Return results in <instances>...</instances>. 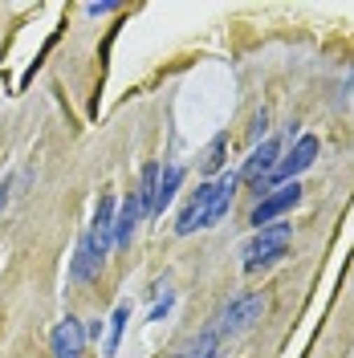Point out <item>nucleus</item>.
<instances>
[{"instance_id":"obj_15","label":"nucleus","mask_w":354,"mask_h":358,"mask_svg":"<svg viewBox=\"0 0 354 358\" xmlns=\"http://www.w3.org/2000/svg\"><path fill=\"white\" fill-rule=\"evenodd\" d=\"M216 346H220L216 334H199L196 342H187V346H183L179 355H171V358H216Z\"/></svg>"},{"instance_id":"obj_17","label":"nucleus","mask_w":354,"mask_h":358,"mask_svg":"<svg viewBox=\"0 0 354 358\" xmlns=\"http://www.w3.org/2000/svg\"><path fill=\"white\" fill-rule=\"evenodd\" d=\"M114 8H118L114 0H94V4H86V13H90V17H106V13H114Z\"/></svg>"},{"instance_id":"obj_13","label":"nucleus","mask_w":354,"mask_h":358,"mask_svg":"<svg viewBox=\"0 0 354 358\" xmlns=\"http://www.w3.org/2000/svg\"><path fill=\"white\" fill-rule=\"evenodd\" d=\"M179 183H183V167H176V163H171V167H163V171H159V187H155V216H159V212H163V208H167L171 200H176Z\"/></svg>"},{"instance_id":"obj_3","label":"nucleus","mask_w":354,"mask_h":358,"mask_svg":"<svg viewBox=\"0 0 354 358\" xmlns=\"http://www.w3.org/2000/svg\"><path fill=\"white\" fill-rule=\"evenodd\" d=\"M261 313H265V297H261V293H241V297L228 301V310L220 313L216 334H241L253 322H261Z\"/></svg>"},{"instance_id":"obj_16","label":"nucleus","mask_w":354,"mask_h":358,"mask_svg":"<svg viewBox=\"0 0 354 358\" xmlns=\"http://www.w3.org/2000/svg\"><path fill=\"white\" fill-rule=\"evenodd\" d=\"M127 317H131V310H127V306H118V310H114V326H111V350H118V338H122V326H127Z\"/></svg>"},{"instance_id":"obj_2","label":"nucleus","mask_w":354,"mask_h":358,"mask_svg":"<svg viewBox=\"0 0 354 358\" xmlns=\"http://www.w3.org/2000/svg\"><path fill=\"white\" fill-rule=\"evenodd\" d=\"M313 159H318V138H313V134H302V138L293 143V151L277 163V171H273L269 179H261L253 192H257V196H269V192H273V183H293L306 167H313Z\"/></svg>"},{"instance_id":"obj_11","label":"nucleus","mask_w":354,"mask_h":358,"mask_svg":"<svg viewBox=\"0 0 354 358\" xmlns=\"http://www.w3.org/2000/svg\"><path fill=\"white\" fill-rule=\"evenodd\" d=\"M236 187H241V176H232V171H224V176L216 179V196H212V220H208V224H220L224 216H228V208H232V200H236Z\"/></svg>"},{"instance_id":"obj_9","label":"nucleus","mask_w":354,"mask_h":358,"mask_svg":"<svg viewBox=\"0 0 354 358\" xmlns=\"http://www.w3.org/2000/svg\"><path fill=\"white\" fill-rule=\"evenodd\" d=\"M159 163H147L143 167V179H139V187H134V203H139V216H155V187H159Z\"/></svg>"},{"instance_id":"obj_5","label":"nucleus","mask_w":354,"mask_h":358,"mask_svg":"<svg viewBox=\"0 0 354 358\" xmlns=\"http://www.w3.org/2000/svg\"><path fill=\"white\" fill-rule=\"evenodd\" d=\"M212 196H216V183H199L196 196L183 203V212H179V220H176L179 236H192L196 228H208V220H212Z\"/></svg>"},{"instance_id":"obj_8","label":"nucleus","mask_w":354,"mask_h":358,"mask_svg":"<svg viewBox=\"0 0 354 358\" xmlns=\"http://www.w3.org/2000/svg\"><path fill=\"white\" fill-rule=\"evenodd\" d=\"M90 241L94 248L106 257V248L114 245V196H102L98 200V212H94V228H90Z\"/></svg>"},{"instance_id":"obj_10","label":"nucleus","mask_w":354,"mask_h":358,"mask_svg":"<svg viewBox=\"0 0 354 358\" xmlns=\"http://www.w3.org/2000/svg\"><path fill=\"white\" fill-rule=\"evenodd\" d=\"M98 273H102V252L94 248V241L86 232L82 245H78V257H73V277L78 281H98Z\"/></svg>"},{"instance_id":"obj_12","label":"nucleus","mask_w":354,"mask_h":358,"mask_svg":"<svg viewBox=\"0 0 354 358\" xmlns=\"http://www.w3.org/2000/svg\"><path fill=\"white\" fill-rule=\"evenodd\" d=\"M139 220H143V216H139V203H134V192H131V196H127V203L114 212V245H118V248L131 245L134 224H139Z\"/></svg>"},{"instance_id":"obj_6","label":"nucleus","mask_w":354,"mask_h":358,"mask_svg":"<svg viewBox=\"0 0 354 358\" xmlns=\"http://www.w3.org/2000/svg\"><path fill=\"white\" fill-rule=\"evenodd\" d=\"M82 350H86V326L66 313L53 326V334H49V355L53 358H82Z\"/></svg>"},{"instance_id":"obj_1","label":"nucleus","mask_w":354,"mask_h":358,"mask_svg":"<svg viewBox=\"0 0 354 358\" xmlns=\"http://www.w3.org/2000/svg\"><path fill=\"white\" fill-rule=\"evenodd\" d=\"M289 236H293V224H269V228H257V236L244 245V268L248 273H257L261 265L269 261H277V257H285L289 248Z\"/></svg>"},{"instance_id":"obj_14","label":"nucleus","mask_w":354,"mask_h":358,"mask_svg":"<svg viewBox=\"0 0 354 358\" xmlns=\"http://www.w3.org/2000/svg\"><path fill=\"white\" fill-rule=\"evenodd\" d=\"M224 151H228V134H216V138H212V147H208L204 159H199V167H204L208 176H216V171L224 167Z\"/></svg>"},{"instance_id":"obj_7","label":"nucleus","mask_w":354,"mask_h":358,"mask_svg":"<svg viewBox=\"0 0 354 358\" xmlns=\"http://www.w3.org/2000/svg\"><path fill=\"white\" fill-rule=\"evenodd\" d=\"M277 163H281V147H277V138H261V147H253V155H248V163H244L241 179H248V183L257 187L261 179H269L273 171H277Z\"/></svg>"},{"instance_id":"obj_4","label":"nucleus","mask_w":354,"mask_h":358,"mask_svg":"<svg viewBox=\"0 0 354 358\" xmlns=\"http://www.w3.org/2000/svg\"><path fill=\"white\" fill-rule=\"evenodd\" d=\"M297 200H302V183H297V179H293V183H281V187H273L269 196H261V203L253 208L248 224H253V228H269V224H277V216H285Z\"/></svg>"}]
</instances>
